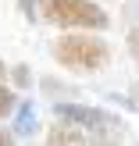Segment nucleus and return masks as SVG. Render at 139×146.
I'll return each instance as SVG.
<instances>
[{
  "instance_id": "2",
  "label": "nucleus",
  "mask_w": 139,
  "mask_h": 146,
  "mask_svg": "<svg viewBox=\"0 0 139 146\" xmlns=\"http://www.w3.org/2000/svg\"><path fill=\"white\" fill-rule=\"evenodd\" d=\"M43 18L57 29H71V32H100L111 25L107 11L93 0H39Z\"/></svg>"
},
{
  "instance_id": "11",
  "label": "nucleus",
  "mask_w": 139,
  "mask_h": 146,
  "mask_svg": "<svg viewBox=\"0 0 139 146\" xmlns=\"http://www.w3.org/2000/svg\"><path fill=\"white\" fill-rule=\"evenodd\" d=\"M4 78H7V68H4V61H0V82H4Z\"/></svg>"
},
{
  "instance_id": "10",
  "label": "nucleus",
  "mask_w": 139,
  "mask_h": 146,
  "mask_svg": "<svg viewBox=\"0 0 139 146\" xmlns=\"http://www.w3.org/2000/svg\"><path fill=\"white\" fill-rule=\"evenodd\" d=\"M0 146H14V135L11 132H0Z\"/></svg>"
},
{
  "instance_id": "5",
  "label": "nucleus",
  "mask_w": 139,
  "mask_h": 146,
  "mask_svg": "<svg viewBox=\"0 0 139 146\" xmlns=\"http://www.w3.org/2000/svg\"><path fill=\"white\" fill-rule=\"evenodd\" d=\"M14 132H18V135H29V132H36V107H32V104H21V111H18V121H14Z\"/></svg>"
},
{
  "instance_id": "6",
  "label": "nucleus",
  "mask_w": 139,
  "mask_h": 146,
  "mask_svg": "<svg viewBox=\"0 0 139 146\" xmlns=\"http://www.w3.org/2000/svg\"><path fill=\"white\" fill-rule=\"evenodd\" d=\"M11 111H14V93L7 89L4 82H0V118H7Z\"/></svg>"
},
{
  "instance_id": "8",
  "label": "nucleus",
  "mask_w": 139,
  "mask_h": 146,
  "mask_svg": "<svg viewBox=\"0 0 139 146\" xmlns=\"http://www.w3.org/2000/svg\"><path fill=\"white\" fill-rule=\"evenodd\" d=\"M7 75H11V78H14V82H18V86H25L29 78H32V71H29L25 64H18V68H11V71H7Z\"/></svg>"
},
{
  "instance_id": "3",
  "label": "nucleus",
  "mask_w": 139,
  "mask_h": 146,
  "mask_svg": "<svg viewBox=\"0 0 139 146\" xmlns=\"http://www.w3.org/2000/svg\"><path fill=\"white\" fill-rule=\"evenodd\" d=\"M57 118L68 121L75 128H104V125H114V118L100 107H86V104H57Z\"/></svg>"
},
{
  "instance_id": "4",
  "label": "nucleus",
  "mask_w": 139,
  "mask_h": 146,
  "mask_svg": "<svg viewBox=\"0 0 139 146\" xmlns=\"http://www.w3.org/2000/svg\"><path fill=\"white\" fill-rule=\"evenodd\" d=\"M47 146H86V135H82V128L68 125V121H57L47 132Z\"/></svg>"
},
{
  "instance_id": "7",
  "label": "nucleus",
  "mask_w": 139,
  "mask_h": 146,
  "mask_svg": "<svg viewBox=\"0 0 139 146\" xmlns=\"http://www.w3.org/2000/svg\"><path fill=\"white\" fill-rule=\"evenodd\" d=\"M125 46H128V54H132V61H139V25H136V29H128Z\"/></svg>"
},
{
  "instance_id": "9",
  "label": "nucleus",
  "mask_w": 139,
  "mask_h": 146,
  "mask_svg": "<svg viewBox=\"0 0 139 146\" xmlns=\"http://www.w3.org/2000/svg\"><path fill=\"white\" fill-rule=\"evenodd\" d=\"M18 4H21V11H25V18L36 21V0H18Z\"/></svg>"
},
{
  "instance_id": "1",
  "label": "nucleus",
  "mask_w": 139,
  "mask_h": 146,
  "mask_svg": "<svg viewBox=\"0 0 139 146\" xmlns=\"http://www.w3.org/2000/svg\"><path fill=\"white\" fill-rule=\"evenodd\" d=\"M54 57H57L61 68L78 71V75H89V71H100L111 61V46H107V39H100L96 32H64V36H57V43H54Z\"/></svg>"
}]
</instances>
